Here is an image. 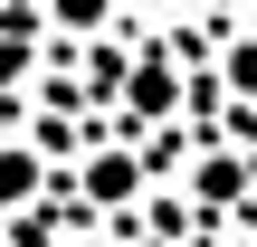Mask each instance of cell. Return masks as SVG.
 <instances>
[{
    "label": "cell",
    "mask_w": 257,
    "mask_h": 247,
    "mask_svg": "<svg viewBox=\"0 0 257 247\" xmlns=\"http://www.w3.org/2000/svg\"><path fill=\"white\" fill-rule=\"evenodd\" d=\"M134 105H143V114H172V67H143V76H134Z\"/></svg>",
    "instance_id": "2"
},
{
    "label": "cell",
    "mask_w": 257,
    "mask_h": 247,
    "mask_svg": "<svg viewBox=\"0 0 257 247\" xmlns=\"http://www.w3.org/2000/svg\"><path fill=\"white\" fill-rule=\"evenodd\" d=\"M86 190H95V200H124V190H134V162H124V152H105V162L86 171Z\"/></svg>",
    "instance_id": "1"
},
{
    "label": "cell",
    "mask_w": 257,
    "mask_h": 247,
    "mask_svg": "<svg viewBox=\"0 0 257 247\" xmlns=\"http://www.w3.org/2000/svg\"><path fill=\"white\" fill-rule=\"evenodd\" d=\"M57 19H67V29H95V19H105V0H57Z\"/></svg>",
    "instance_id": "3"
},
{
    "label": "cell",
    "mask_w": 257,
    "mask_h": 247,
    "mask_svg": "<svg viewBox=\"0 0 257 247\" xmlns=\"http://www.w3.org/2000/svg\"><path fill=\"white\" fill-rule=\"evenodd\" d=\"M229 86H238V95H257V48H238V57H229Z\"/></svg>",
    "instance_id": "4"
}]
</instances>
